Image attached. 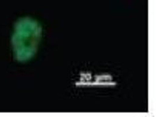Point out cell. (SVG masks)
<instances>
[{
  "label": "cell",
  "instance_id": "1",
  "mask_svg": "<svg viewBox=\"0 0 156 117\" xmlns=\"http://www.w3.org/2000/svg\"><path fill=\"white\" fill-rule=\"evenodd\" d=\"M34 29V23L28 20H20L15 23L10 44L12 55L16 60L23 61L30 56L32 51Z\"/></svg>",
  "mask_w": 156,
  "mask_h": 117
}]
</instances>
